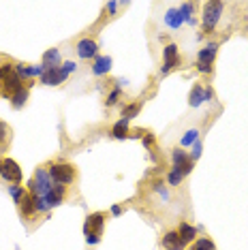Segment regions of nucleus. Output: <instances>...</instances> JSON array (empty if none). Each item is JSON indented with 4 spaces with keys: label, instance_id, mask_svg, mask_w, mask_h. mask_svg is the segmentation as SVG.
I'll return each mask as SVG.
<instances>
[{
    "label": "nucleus",
    "instance_id": "nucleus-1",
    "mask_svg": "<svg viewBox=\"0 0 248 250\" xmlns=\"http://www.w3.org/2000/svg\"><path fill=\"white\" fill-rule=\"evenodd\" d=\"M47 171H49V175H52L54 184L66 186V184H73V182L77 180V169L69 163H52L47 167Z\"/></svg>",
    "mask_w": 248,
    "mask_h": 250
},
{
    "label": "nucleus",
    "instance_id": "nucleus-2",
    "mask_svg": "<svg viewBox=\"0 0 248 250\" xmlns=\"http://www.w3.org/2000/svg\"><path fill=\"white\" fill-rule=\"evenodd\" d=\"M223 9H225V2H218V0L204 4V21H201V28H204L206 35H210L214 28H216L218 20L223 15Z\"/></svg>",
    "mask_w": 248,
    "mask_h": 250
},
{
    "label": "nucleus",
    "instance_id": "nucleus-3",
    "mask_svg": "<svg viewBox=\"0 0 248 250\" xmlns=\"http://www.w3.org/2000/svg\"><path fill=\"white\" fill-rule=\"evenodd\" d=\"M103 225H105V214L103 212H94L86 218V227H83V233H86V242L88 244H99L101 233H103Z\"/></svg>",
    "mask_w": 248,
    "mask_h": 250
},
{
    "label": "nucleus",
    "instance_id": "nucleus-4",
    "mask_svg": "<svg viewBox=\"0 0 248 250\" xmlns=\"http://www.w3.org/2000/svg\"><path fill=\"white\" fill-rule=\"evenodd\" d=\"M218 43H207L199 54H197V69L201 73H212V62L216 58Z\"/></svg>",
    "mask_w": 248,
    "mask_h": 250
},
{
    "label": "nucleus",
    "instance_id": "nucleus-5",
    "mask_svg": "<svg viewBox=\"0 0 248 250\" xmlns=\"http://www.w3.org/2000/svg\"><path fill=\"white\" fill-rule=\"evenodd\" d=\"M0 178H4L7 182H13V184H20V182H21L20 165L15 163L13 158H4L2 165H0Z\"/></svg>",
    "mask_w": 248,
    "mask_h": 250
},
{
    "label": "nucleus",
    "instance_id": "nucleus-6",
    "mask_svg": "<svg viewBox=\"0 0 248 250\" xmlns=\"http://www.w3.org/2000/svg\"><path fill=\"white\" fill-rule=\"evenodd\" d=\"M180 64V54H178V45L176 43H169L163 52V73L173 71Z\"/></svg>",
    "mask_w": 248,
    "mask_h": 250
},
{
    "label": "nucleus",
    "instance_id": "nucleus-7",
    "mask_svg": "<svg viewBox=\"0 0 248 250\" xmlns=\"http://www.w3.org/2000/svg\"><path fill=\"white\" fill-rule=\"evenodd\" d=\"M77 56H80L82 60H90V58H97V49L99 45L94 39H82L80 43H77Z\"/></svg>",
    "mask_w": 248,
    "mask_h": 250
},
{
    "label": "nucleus",
    "instance_id": "nucleus-8",
    "mask_svg": "<svg viewBox=\"0 0 248 250\" xmlns=\"http://www.w3.org/2000/svg\"><path fill=\"white\" fill-rule=\"evenodd\" d=\"M66 77L69 75H66L60 66L58 69H45V73L41 75V83H45V86H58V83H62Z\"/></svg>",
    "mask_w": 248,
    "mask_h": 250
},
{
    "label": "nucleus",
    "instance_id": "nucleus-9",
    "mask_svg": "<svg viewBox=\"0 0 248 250\" xmlns=\"http://www.w3.org/2000/svg\"><path fill=\"white\" fill-rule=\"evenodd\" d=\"M161 244L165 250H184V246H186L178 231H167L165 235L161 237Z\"/></svg>",
    "mask_w": 248,
    "mask_h": 250
},
{
    "label": "nucleus",
    "instance_id": "nucleus-10",
    "mask_svg": "<svg viewBox=\"0 0 248 250\" xmlns=\"http://www.w3.org/2000/svg\"><path fill=\"white\" fill-rule=\"evenodd\" d=\"M173 167L182 169V171L188 175L190 171H193V158L186 154L184 150H173Z\"/></svg>",
    "mask_w": 248,
    "mask_h": 250
},
{
    "label": "nucleus",
    "instance_id": "nucleus-11",
    "mask_svg": "<svg viewBox=\"0 0 248 250\" xmlns=\"http://www.w3.org/2000/svg\"><path fill=\"white\" fill-rule=\"evenodd\" d=\"M18 208H20V212L21 216H26V218H30L32 214H37V209H35V197L30 195V192H24V197L18 201Z\"/></svg>",
    "mask_w": 248,
    "mask_h": 250
},
{
    "label": "nucleus",
    "instance_id": "nucleus-12",
    "mask_svg": "<svg viewBox=\"0 0 248 250\" xmlns=\"http://www.w3.org/2000/svg\"><path fill=\"white\" fill-rule=\"evenodd\" d=\"M178 233H180V237H182V242L184 244H190V242H195L197 240V229L193 225H188V223H182L178 227Z\"/></svg>",
    "mask_w": 248,
    "mask_h": 250
},
{
    "label": "nucleus",
    "instance_id": "nucleus-13",
    "mask_svg": "<svg viewBox=\"0 0 248 250\" xmlns=\"http://www.w3.org/2000/svg\"><path fill=\"white\" fill-rule=\"evenodd\" d=\"M41 64L45 66V69H58V64H60L58 49H47V52L43 54V62H41Z\"/></svg>",
    "mask_w": 248,
    "mask_h": 250
},
{
    "label": "nucleus",
    "instance_id": "nucleus-14",
    "mask_svg": "<svg viewBox=\"0 0 248 250\" xmlns=\"http://www.w3.org/2000/svg\"><path fill=\"white\" fill-rule=\"evenodd\" d=\"M109 69H111V58H107V56H99V58L94 60L92 73L94 75H105V73H109Z\"/></svg>",
    "mask_w": 248,
    "mask_h": 250
},
{
    "label": "nucleus",
    "instance_id": "nucleus-15",
    "mask_svg": "<svg viewBox=\"0 0 248 250\" xmlns=\"http://www.w3.org/2000/svg\"><path fill=\"white\" fill-rule=\"evenodd\" d=\"M111 135H114L116 139H124V137H128V120H118L114 124V128H111Z\"/></svg>",
    "mask_w": 248,
    "mask_h": 250
},
{
    "label": "nucleus",
    "instance_id": "nucleus-16",
    "mask_svg": "<svg viewBox=\"0 0 248 250\" xmlns=\"http://www.w3.org/2000/svg\"><path fill=\"white\" fill-rule=\"evenodd\" d=\"M206 101V92H204V88L201 86H195L193 90H190V96H188V103L190 107H199L201 103Z\"/></svg>",
    "mask_w": 248,
    "mask_h": 250
},
{
    "label": "nucleus",
    "instance_id": "nucleus-17",
    "mask_svg": "<svg viewBox=\"0 0 248 250\" xmlns=\"http://www.w3.org/2000/svg\"><path fill=\"white\" fill-rule=\"evenodd\" d=\"M165 21H167L169 28H180V26H182V21H184V18H182V13H180V11L171 9V11H167Z\"/></svg>",
    "mask_w": 248,
    "mask_h": 250
},
{
    "label": "nucleus",
    "instance_id": "nucleus-18",
    "mask_svg": "<svg viewBox=\"0 0 248 250\" xmlns=\"http://www.w3.org/2000/svg\"><path fill=\"white\" fill-rule=\"evenodd\" d=\"M26 101H28V86L20 88L18 92H15L13 96H11V103H13L15 109H20V107H24V105H26Z\"/></svg>",
    "mask_w": 248,
    "mask_h": 250
},
{
    "label": "nucleus",
    "instance_id": "nucleus-19",
    "mask_svg": "<svg viewBox=\"0 0 248 250\" xmlns=\"http://www.w3.org/2000/svg\"><path fill=\"white\" fill-rule=\"evenodd\" d=\"M139 109H142V103H133V105L122 107V118H124V120H133V118L137 116Z\"/></svg>",
    "mask_w": 248,
    "mask_h": 250
},
{
    "label": "nucleus",
    "instance_id": "nucleus-20",
    "mask_svg": "<svg viewBox=\"0 0 248 250\" xmlns=\"http://www.w3.org/2000/svg\"><path fill=\"white\" fill-rule=\"evenodd\" d=\"M180 13H182V18H184V21H188L190 26L195 24V20H193V13H195V4H190V2H186V4H182V9H180Z\"/></svg>",
    "mask_w": 248,
    "mask_h": 250
},
{
    "label": "nucleus",
    "instance_id": "nucleus-21",
    "mask_svg": "<svg viewBox=\"0 0 248 250\" xmlns=\"http://www.w3.org/2000/svg\"><path fill=\"white\" fill-rule=\"evenodd\" d=\"M193 250H216V246H214V242L207 240V237H199V240H195Z\"/></svg>",
    "mask_w": 248,
    "mask_h": 250
},
{
    "label": "nucleus",
    "instance_id": "nucleus-22",
    "mask_svg": "<svg viewBox=\"0 0 248 250\" xmlns=\"http://www.w3.org/2000/svg\"><path fill=\"white\" fill-rule=\"evenodd\" d=\"M184 175H186V173L182 171V169L173 167V169H171V173L167 175V180H169V184H171V186H178L180 182H182V178H184Z\"/></svg>",
    "mask_w": 248,
    "mask_h": 250
},
{
    "label": "nucleus",
    "instance_id": "nucleus-23",
    "mask_svg": "<svg viewBox=\"0 0 248 250\" xmlns=\"http://www.w3.org/2000/svg\"><path fill=\"white\" fill-rule=\"evenodd\" d=\"M11 73H15V64L13 62H9V60H4V64L0 66V82H4Z\"/></svg>",
    "mask_w": 248,
    "mask_h": 250
},
{
    "label": "nucleus",
    "instance_id": "nucleus-24",
    "mask_svg": "<svg viewBox=\"0 0 248 250\" xmlns=\"http://www.w3.org/2000/svg\"><path fill=\"white\" fill-rule=\"evenodd\" d=\"M11 139V128L4 122H0V147H4Z\"/></svg>",
    "mask_w": 248,
    "mask_h": 250
},
{
    "label": "nucleus",
    "instance_id": "nucleus-25",
    "mask_svg": "<svg viewBox=\"0 0 248 250\" xmlns=\"http://www.w3.org/2000/svg\"><path fill=\"white\" fill-rule=\"evenodd\" d=\"M9 192H11V197H13L15 199V203H18L20 201V199L21 197H24V188H21V186H18V184H15V186H11V188H9Z\"/></svg>",
    "mask_w": 248,
    "mask_h": 250
},
{
    "label": "nucleus",
    "instance_id": "nucleus-26",
    "mask_svg": "<svg viewBox=\"0 0 248 250\" xmlns=\"http://www.w3.org/2000/svg\"><path fill=\"white\" fill-rule=\"evenodd\" d=\"M193 141H197V130H188V133H186L184 137H182V144H184V146H190Z\"/></svg>",
    "mask_w": 248,
    "mask_h": 250
},
{
    "label": "nucleus",
    "instance_id": "nucleus-27",
    "mask_svg": "<svg viewBox=\"0 0 248 250\" xmlns=\"http://www.w3.org/2000/svg\"><path fill=\"white\" fill-rule=\"evenodd\" d=\"M118 99H120V88L111 90V94L107 96V105H116V103H118Z\"/></svg>",
    "mask_w": 248,
    "mask_h": 250
},
{
    "label": "nucleus",
    "instance_id": "nucleus-28",
    "mask_svg": "<svg viewBox=\"0 0 248 250\" xmlns=\"http://www.w3.org/2000/svg\"><path fill=\"white\" fill-rule=\"evenodd\" d=\"M60 69H62V71H64V73H66V75H69V73H71V71H75V69H77V64H75V62H64V64H62V66H60Z\"/></svg>",
    "mask_w": 248,
    "mask_h": 250
},
{
    "label": "nucleus",
    "instance_id": "nucleus-29",
    "mask_svg": "<svg viewBox=\"0 0 248 250\" xmlns=\"http://www.w3.org/2000/svg\"><path fill=\"white\" fill-rule=\"evenodd\" d=\"M152 141H154V137H152V135H145V137H144V144H145V146H152Z\"/></svg>",
    "mask_w": 248,
    "mask_h": 250
},
{
    "label": "nucleus",
    "instance_id": "nucleus-30",
    "mask_svg": "<svg viewBox=\"0 0 248 250\" xmlns=\"http://www.w3.org/2000/svg\"><path fill=\"white\" fill-rule=\"evenodd\" d=\"M120 212H122V208H120V206H114V208H111V214H114V216H118Z\"/></svg>",
    "mask_w": 248,
    "mask_h": 250
},
{
    "label": "nucleus",
    "instance_id": "nucleus-31",
    "mask_svg": "<svg viewBox=\"0 0 248 250\" xmlns=\"http://www.w3.org/2000/svg\"><path fill=\"white\" fill-rule=\"evenodd\" d=\"M0 165H2V161H0Z\"/></svg>",
    "mask_w": 248,
    "mask_h": 250
}]
</instances>
